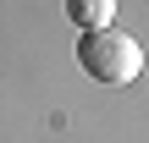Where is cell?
I'll return each mask as SVG.
<instances>
[{
	"label": "cell",
	"mask_w": 149,
	"mask_h": 143,
	"mask_svg": "<svg viewBox=\"0 0 149 143\" xmlns=\"http://www.w3.org/2000/svg\"><path fill=\"white\" fill-rule=\"evenodd\" d=\"M66 17H72L83 33H100V28H111L116 0H66Z\"/></svg>",
	"instance_id": "obj_2"
},
{
	"label": "cell",
	"mask_w": 149,
	"mask_h": 143,
	"mask_svg": "<svg viewBox=\"0 0 149 143\" xmlns=\"http://www.w3.org/2000/svg\"><path fill=\"white\" fill-rule=\"evenodd\" d=\"M77 61H83V72H88L94 83H111V88H122V83H133V77L144 72L138 39H133V33H116V28L83 33V39H77Z\"/></svg>",
	"instance_id": "obj_1"
}]
</instances>
